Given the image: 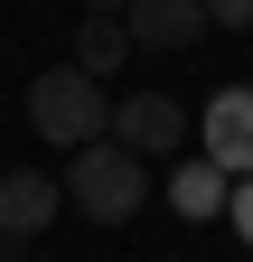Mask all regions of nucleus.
<instances>
[{
    "label": "nucleus",
    "mask_w": 253,
    "mask_h": 262,
    "mask_svg": "<svg viewBox=\"0 0 253 262\" xmlns=\"http://www.w3.org/2000/svg\"><path fill=\"white\" fill-rule=\"evenodd\" d=\"M66 206L85 215V225H132L141 206H150V169L122 141H85L75 159H66Z\"/></svg>",
    "instance_id": "obj_1"
},
{
    "label": "nucleus",
    "mask_w": 253,
    "mask_h": 262,
    "mask_svg": "<svg viewBox=\"0 0 253 262\" xmlns=\"http://www.w3.org/2000/svg\"><path fill=\"white\" fill-rule=\"evenodd\" d=\"M28 131L47 150H85L113 131V94L94 75H75V66H47V75H28Z\"/></svg>",
    "instance_id": "obj_2"
},
{
    "label": "nucleus",
    "mask_w": 253,
    "mask_h": 262,
    "mask_svg": "<svg viewBox=\"0 0 253 262\" xmlns=\"http://www.w3.org/2000/svg\"><path fill=\"white\" fill-rule=\"evenodd\" d=\"M103 141H122L141 169H150V159H178L187 150V103H178V94H122Z\"/></svg>",
    "instance_id": "obj_3"
},
{
    "label": "nucleus",
    "mask_w": 253,
    "mask_h": 262,
    "mask_svg": "<svg viewBox=\"0 0 253 262\" xmlns=\"http://www.w3.org/2000/svg\"><path fill=\"white\" fill-rule=\"evenodd\" d=\"M197 159H216V169L225 178H253V84H225L216 94V103L197 113Z\"/></svg>",
    "instance_id": "obj_4"
},
{
    "label": "nucleus",
    "mask_w": 253,
    "mask_h": 262,
    "mask_svg": "<svg viewBox=\"0 0 253 262\" xmlns=\"http://www.w3.org/2000/svg\"><path fill=\"white\" fill-rule=\"evenodd\" d=\"M56 206H66V187H56L47 169H10V178H0V234H10V244H38L56 225Z\"/></svg>",
    "instance_id": "obj_5"
},
{
    "label": "nucleus",
    "mask_w": 253,
    "mask_h": 262,
    "mask_svg": "<svg viewBox=\"0 0 253 262\" xmlns=\"http://www.w3.org/2000/svg\"><path fill=\"white\" fill-rule=\"evenodd\" d=\"M122 28H132V47H197L206 38V10L197 0H132V10H122Z\"/></svg>",
    "instance_id": "obj_6"
},
{
    "label": "nucleus",
    "mask_w": 253,
    "mask_h": 262,
    "mask_svg": "<svg viewBox=\"0 0 253 262\" xmlns=\"http://www.w3.org/2000/svg\"><path fill=\"white\" fill-rule=\"evenodd\" d=\"M122 56H132V28H122V19H103V10H94V19L75 28V56H66V66H75V75H94V84H103V75H113V66H122Z\"/></svg>",
    "instance_id": "obj_7"
},
{
    "label": "nucleus",
    "mask_w": 253,
    "mask_h": 262,
    "mask_svg": "<svg viewBox=\"0 0 253 262\" xmlns=\"http://www.w3.org/2000/svg\"><path fill=\"white\" fill-rule=\"evenodd\" d=\"M225 169H216V159H178V169H169V206L178 215H225Z\"/></svg>",
    "instance_id": "obj_8"
},
{
    "label": "nucleus",
    "mask_w": 253,
    "mask_h": 262,
    "mask_svg": "<svg viewBox=\"0 0 253 262\" xmlns=\"http://www.w3.org/2000/svg\"><path fill=\"white\" fill-rule=\"evenodd\" d=\"M225 225L253 244V178H235V187H225Z\"/></svg>",
    "instance_id": "obj_9"
},
{
    "label": "nucleus",
    "mask_w": 253,
    "mask_h": 262,
    "mask_svg": "<svg viewBox=\"0 0 253 262\" xmlns=\"http://www.w3.org/2000/svg\"><path fill=\"white\" fill-rule=\"evenodd\" d=\"M206 28H253V0H197Z\"/></svg>",
    "instance_id": "obj_10"
},
{
    "label": "nucleus",
    "mask_w": 253,
    "mask_h": 262,
    "mask_svg": "<svg viewBox=\"0 0 253 262\" xmlns=\"http://www.w3.org/2000/svg\"><path fill=\"white\" fill-rule=\"evenodd\" d=\"M94 10H103V19H122V10H132V0H94Z\"/></svg>",
    "instance_id": "obj_11"
},
{
    "label": "nucleus",
    "mask_w": 253,
    "mask_h": 262,
    "mask_svg": "<svg viewBox=\"0 0 253 262\" xmlns=\"http://www.w3.org/2000/svg\"><path fill=\"white\" fill-rule=\"evenodd\" d=\"M19 253H28V244H10V234H0V262H19Z\"/></svg>",
    "instance_id": "obj_12"
}]
</instances>
